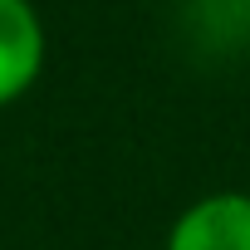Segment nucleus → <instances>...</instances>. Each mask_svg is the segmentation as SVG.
I'll return each mask as SVG.
<instances>
[{
    "label": "nucleus",
    "instance_id": "f257e3e1",
    "mask_svg": "<svg viewBox=\"0 0 250 250\" xmlns=\"http://www.w3.org/2000/svg\"><path fill=\"white\" fill-rule=\"evenodd\" d=\"M162 250H250V191L221 187L187 201L172 216Z\"/></svg>",
    "mask_w": 250,
    "mask_h": 250
},
{
    "label": "nucleus",
    "instance_id": "f03ea898",
    "mask_svg": "<svg viewBox=\"0 0 250 250\" xmlns=\"http://www.w3.org/2000/svg\"><path fill=\"white\" fill-rule=\"evenodd\" d=\"M44 20L30 0H0V108L25 98L44 69Z\"/></svg>",
    "mask_w": 250,
    "mask_h": 250
}]
</instances>
